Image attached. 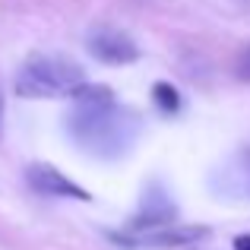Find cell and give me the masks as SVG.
Listing matches in <instances>:
<instances>
[{
  "label": "cell",
  "mask_w": 250,
  "mask_h": 250,
  "mask_svg": "<svg viewBox=\"0 0 250 250\" xmlns=\"http://www.w3.org/2000/svg\"><path fill=\"white\" fill-rule=\"evenodd\" d=\"M73 114H70V133L85 152L117 159L124 155L133 140L140 136V114L117 104L108 85H76L73 89Z\"/></svg>",
  "instance_id": "6da1fadb"
},
{
  "label": "cell",
  "mask_w": 250,
  "mask_h": 250,
  "mask_svg": "<svg viewBox=\"0 0 250 250\" xmlns=\"http://www.w3.org/2000/svg\"><path fill=\"white\" fill-rule=\"evenodd\" d=\"M85 76L67 57H32L16 76V95L22 98H61L73 95Z\"/></svg>",
  "instance_id": "7a4b0ae2"
},
{
  "label": "cell",
  "mask_w": 250,
  "mask_h": 250,
  "mask_svg": "<svg viewBox=\"0 0 250 250\" xmlns=\"http://www.w3.org/2000/svg\"><path fill=\"white\" fill-rule=\"evenodd\" d=\"M209 238V228L203 225H165L149 231H111V241L130 250H168V247H187Z\"/></svg>",
  "instance_id": "3957f363"
},
{
  "label": "cell",
  "mask_w": 250,
  "mask_h": 250,
  "mask_svg": "<svg viewBox=\"0 0 250 250\" xmlns=\"http://www.w3.org/2000/svg\"><path fill=\"white\" fill-rule=\"evenodd\" d=\"M174 222H177L174 203L168 200L162 184H152V187L143 193L140 209H136V215L127 222L124 231H149V228H165V225H174Z\"/></svg>",
  "instance_id": "277c9868"
},
{
  "label": "cell",
  "mask_w": 250,
  "mask_h": 250,
  "mask_svg": "<svg viewBox=\"0 0 250 250\" xmlns=\"http://www.w3.org/2000/svg\"><path fill=\"white\" fill-rule=\"evenodd\" d=\"M25 181H29V187L35 190V193L42 196H67V200H80V203H89L92 193L85 187H80L76 181H70L63 171H57L54 165H42V162H35V165L25 168Z\"/></svg>",
  "instance_id": "5b68a950"
},
{
  "label": "cell",
  "mask_w": 250,
  "mask_h": 250,
  "mask_svg": "<svg viewBox=\"0 0 250 250\" xmlns=\"http://www.w3.org/2000/svg\"><path fill=\"white\" fill-rule=\"evenodd\" d=\"M89 54L102 63H111V67H124V63L140 61V44L117 29H98L89 38Z\"/></svg>",
  "instance_id": "8992f818"
},
{
  "label": "cell",
  "mask_w": 250,
  "mask_h": 250,
  "mask_svg": "<svg viewBox=\"0 0 250 250\" xmlns=\"http://www.w3.org/2000/svg\"><path fill=\"white\" fill-rule=\"evenodd\" d=\"M219 174H222V190H225V193L250 196V146L241 149Z\"/></svg>",
  "instance_id": "52a82bcc"
},
{
  "label": "cell",
  "mask_w": 250,
  "mask_h": 250,
  "mask_svg": "<svg viewBox=\"0 0 250 250\" xmlns=\"http://www.w3.org/2000/svg\"><path fill=\"white\" fill-rule=\"evenodd\" d=\"M152 102L165 117H171V114L181 111V92H177L171 83H155L152 85Z\"/></svg>",
  "instance_id": "ba28073f"
},
{
  "label": "cell",
  "mask_w": 250,
  "mask_h": 250,
  "mask_svg": "<svg viewBox=\"0 0 250 250\" xmlns=\"http://www.w3.org/2000/svg\"><path fill=\"white\" fill-rule=\"evenodd\" d=\"M234 76L244 80V83H250V48H244L238 54V61H234Z\"/></svg>",
  "instance_id": "9c48e42d"
},
{
  "label": "cell",
  "mask_w": 250,
  "mask_h": 250,
  "mask_svg": "<svg viewBox=\"0 0 250 250\" xmlns=\"http://www.w3.org/2000/svg\"><path fill=\"white\" fill-rule=\"evenodd\" d=\"M231 244H234V250H250V234H238Z\"/></svg>",
  "instance_id": "30bf717a"
},
{
  "label": "cell",
  "mask_w": 250,
  "mask_h": 250,
  "mask_svg": "<svg viewBox=\"0 0 250 250\" xmlns=\"http://www.w3.org/2000/svg\"><path fill=\"white\" fill-rule=\"evenodd\" d=\"M0 108H3V104H0Z\"/></svg>",
  "instance_id": "8fae6325"
}]
</instances>
